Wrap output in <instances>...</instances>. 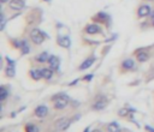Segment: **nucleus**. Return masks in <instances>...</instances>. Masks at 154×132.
Here are the masks:
<instances>
[{
  "instance_id": "1",
  "label": "nucleus",
  "mask_w": 154,
  "mask_h": 132,
  "mask_svg": "<svg viewBox=\"0 0 154 132\" xmlns=\"http://www.w3.org/2000/svg\"><path fill=\"white\" fill-rule=\"evenodd\" d=\"M53 100H55L54 101V108H57V109H63V108H65L66 106H68V103H69V97L65 95V94H59V95H57Z\"/></svg>"
},
{
  "instance_id": "2",
  "label": "nucleus",
  "mask_w": 154,
  "mask_h": 132,
  "mask_svg": "<svg viewBox=\"0 0 154 132\" xmlns=\"http://www.w3.org/2000/svg\"><path fill=\"white\" fill-rule=\"evenodd\" d=\"M46 35L45 32L40 31L39 29H33L32 32H30V39H32V41L35 43V45H41L45 40Z\"/></svg>"
},
{
  "instance_id": "3",
  "label": "nucleus",
  "mask_w": 154,
  "mask_h": 132,
  "mask_svg": "<svg viewBox=\"0 0 154 132\" xmlns=\"http://www.w3.org/2000/svg\"><path fill=\"white\" fill-rule=\"evenodd\" d=\"M106 105H107V98L105 96L100 95V96H98L95 98V103L93 105L91 108H93L94 111H101V109H104L106 107Z\"/></svg>"
},
{
  "instance_id": "4",
  "label": "nucleus",
  "mask_w": 154,
  "mask_h": 132,
  "mask_svg": "<svg viewBox=\"0 0 154 132\" xmlns=\"http://www.w3.org/2000/svg\"><path fill=\"white\" fill-rule=\"evenodd\" d=\"M70 119H68V118H61V119H59L58 120V122H57V130H59V131H64V130H66L69 126H70Z\"/></svg>"
},
{
  "instance_id": "5",
  "label": "nucleus",
  "mask_w": 154,
  "mask_h": 132,
  "mask_svg": "<svg viewBox=\"0 0 154 132\" xmlns=\"http://www.w3.org/2000/svg\"><path fill=\"white\" fill-rule=\"evenodd\" d=\"M57 42H58L59 46L64 47V48H69L70 45H71V41H70V39L68 36H58Z\"/></svg>"
},
{
  "instance_id": "6",
  "label": "nucleus",
  "mask_w": 154,
  "mask_h": 132,
  "mask_svg": "<svg viewBox=\"0 0 154 132\" xmlns=\"http://www.w3.org/2000/svg\"><path fill=\"white\" fill-rule=\"evenodd\" d=\"M25 6L24 0H11L10 1V7L12 10H22Z\"/></svg>"
},
{
  "instance_id": "7",
  "label": "nucleus",
  "mask_w": 154,
  "mask_h": 132,
  "mask_svg": "<svg viewBox=\"0 0 154 132\" xmlns=\"http://www.w3.org/2000/svg\"><path fill=\"white\" fill-rule=\"evenodd\" d=\"M48 113V108L46 106H39L35 108V115L39 117V118H43L46 117Z\"/></svg>"
},
{
  "instance_id": "8",
  "label": "nucleus",
  "mask_w": 154,
  "mask_h": 132,
  "mask_svg": "<svg viewBox=\"0 0 154 132\" xmlns=\"http://www.w3.org/2000/svg\"><path fill=\"white\" fill-rule=\"evenodd\" d=\"M149 13H150V7L148 5H142L139 7V11H137L139 17H147Z\"/></svg>"
},
{
  "instance_id": "9",
  "label": "nucleus",
  "mask_w": 154,
  "mask_h": 132,
  "mask_svg": "<svg viewBox=\"0 0 154 132\" xmlns=\"http://www.w3.org/2000/svg\"><path fill=\"white\" fill-rule=\"evenodd\" d=\"M48 62H49V66H51V69H52V70H57V69L59 67V59H58L55 55L49 56Z\"/></svg>"
},
{
  "instance_id": "10",
  "label": "nucleus",
  "mask_w": 154,
  "mask_h": 132,
  "mask_svg": "<svg viewBox=\"0 0 154 132\" xmlns=\"http://www.w3.org/2000/svg\"><path fill=\"white\" fill-rule=\"evenodd\" d=\"M30 76H32V78L35 81H40L41 78H43L42 70H32L30 71Z\"/></svg>"
},
{
  "instance_id": "11",
  "label": "nucleus",
  "mask_w": 154,
  "mask_h": 132,
  "mask_svg": "<svg viewBox=\"0 0 154 132\" xmlns=\"http://www.w3.org/2000/svg\"><path fill=\"white\" fill-rule=\"evenodd\" d=\"M85 31H87V34L94 35V34H97V32H99V26L95 25V24H89V25L85 28Z\"/></svg>"
},
{
  "instance_id": "12",
  "label": "nucleus",
  "mask_w": 154,
  "mask_h": 132,
  "mask_svg": "<svg viewBox=\"0 0 154 132\" xmlns=\"http://www.w3.org/2000/svg\"><path fill=\"white\" fill-rule=\"evenodd\" d=\"M95 61V59L94 58H90V59H87L81 66H80V70H85V69H88V67H90L91 65H93V62Z\"/></svg>"
},
{
  "instance_id": "13",
  "label": "nucleus",
  "mask_w": 154,
  "mask_h": 132,
  "mask_svg": "<svg viewBox=\"0 0 154 132\" xmlns=\"http://www.w3.org/2000/svg\"><path fill=\"white\" fill-rule=\"evenodd\" d=\"M134 65H135V62H134V60H131V59H127V60L123 61V64H122V66H123V67H124L125 70L133 69Z\"/></svg>"
},
{
  "instance_id": "14",
  "label": "nucleus",
  "mask_w": 154,
  "mask_h": 132,
  "mask_svg": "<svg viewBox=\"0 0 154 132\" xmlns=\"http://www.w3.org/2000/svg\"><path fill=\"white\" fill-rule=\"evenodd\" d=\"M107 131H108V132H120V127L118 126V124L111 122V124H108V126H107Z\"/></svg>"
},
{
  "instance_id": "15",
  "label": "nucleus",
  "mask_w": 154,
  "mask_h": 132,
  "mask_svg": "<svg viewBox=\"0 0 154 132\" xmlns=\"http://www.w3.org/2000/svg\"><path fill=\"white\" fill-rule=\"evenodd\" d=\"M137 60L140 61V62H144V61H147L148 60V53H146V52H140V53H137Z\"/></svg>"
},
{
  "instance_id": "16",
  "label": "nucleus",
  "mask_w": 154,
  "mask_h": 132,
  "mask_svg": "<svg viewBox=\"0 0 154 132\" xmlns=\"http://www.w3.org/2000/svg\"><path fill=\"white\" fill-rule=\"evenodd\" d=\"M36 59H38L39 62H46V61L49 59V56H48V53H47V52H43V53H41Z\"/></svg>"
},
{
  "instance_id": "17",
  "label": "nucleus",
  "mask_w": 154,
  "mask_h": 132,
  "mask_svg": "<svg viewBox=\"0 0 154 132\" xmlns=\"http://www.w3.org/2000/svg\"><path fill=\"white\" fill-rule=\"evenodd\" d=\"M42 75H43L45 79H49L53 76V70L52 69H43L42 70Z\"/></svg>"
},
{
  "instance_id": "18",
  "label": "nucleus",
  "mask_w": 154,
  "mask_h": 132,
  "mask_svg": "<svg viewBox=\"0 0 154 132\" xmlns=\"http://www.w3.org/2000/svg\"><path fill=\"white\" fill-rule=\"evenodd\" d=\"M40 131V128L36 126V125H27L25 126V132H39Z\"/></svg>"
},
{
  "instance_id": "19",
  "label": "nucleus",
  "mask_w": 154,
  "mask_h": 132,
  "mask_svg": "<svg viewBox=\"0 0 154 132\" xmlns=\"http://www.w3.org/2000/svg\"><path fill=\"white\" fill-rule=\"evenodd\" d=\"M7 95H9V92H7V90L5 88L0 89V101H5V98L7 97Z\"/></svg>"
},
{
  "instance_id": "20",
  "label": "nucleus",
  "mask_w": 154,
  "mask_h": 132,
  "mask_svg": "<svg viewBox=\"0 0 154 132\" xmlns=\"http://www.w3.org/2000/svg\"><path fill=\"white\" fill-rule=\"evenodd\" d=\"M22 53L23 54H27V53H29V51H30V48H29V46H28V43H27V41H23L22 42Z\"/></svg>"
},
{
  "instance_id": "21",
  "label": "nucleus",
  "mask_w": 154,
  "mask_h": 132,
  "mask_svg": "<svg viewBox=\"0 0 154 132\" xmlns=\"http://www.w3.org/2000/svg\"><path fill=\"white\" fill-rule=\"evenodd\" d=\"M6 76H9V77H13V76H15V69H13V66H11V67H7V69H6Z\"/></svg>"
},
{
  "instance_id": "22",
  "label": "nucleus",
  "mask_w": 154,
  "mask_h": 132,
  "mask_svg": "<svg viewBox=\"0 0 154 132\" xmlns=\"http://www.w3.org/2000/svg\"><path fill=\"white\" fill-rule=\"evenodd\" d=\"M118 114H119L120 117H124V115H127V114H128V111L123 108V109H120V111L118 112Z\"/></svg>"
},
{
  "instance_id": "23",
  "label": "nucleus",
  "mask_w": 154,
  "mask_h": 132,
  "mask_svg": "<svg viewBox=\"0 0 154 132\" xmlns=\"http://www.w3.org/2000/svg\"><path fill=\"white\" fill-rule=\"evenodd\" d=\"M146 128H147V130H148L149 132H154V130H153V128H152L150 126H146Z\"/></svg>"
},
{
  "instance_id": "24",
  "label": "nucleus",
  "mask_w": 154,
  "mask_h": 132,
  "mask_svg": "<svg viewBox=\"0 0 154 132\" xmlns=\"http://www.w3.org/2000/svg\"><path fill=\"white\" fill-rule=\"evenodd\" d=\"M0 1H1L3 4H5V3H7V1H10V0H0Z\"/></svg>"
},
{
  "instance_id": "25",
  "label": "nucleus",
  "mask_w": 154,
  "mask_h": 132,
  "mask_svg": "<svg viewBox=\"0 0 154 132\" xmlns=\"http://www.w3.org/2000/svg\"><path fill=\"white\" fill-rule=\"evenodd\" d=\"M84 79H85V81H89V79H91V76H88V77H85Z\"/></svg>"
},
{
  "instance_id": "26",
  "label": "nucleus",
  "mask_w": 154,
  "mask_h": 132,
  "mask_svg": "<svg viewBox=\"0 0 154 132\" xmlns=\"http://www.w3.org/2000/svg\"><path fill=\"white\" fill-rule=\"evenodd\" d=\"M84 132H89V128H85V131Z\"/></svg>"
},
{
  "instance_id": "27",
  "label": "nucleus",
  "mask_w": 154,
  "mask_h": 132,
  "mask_svg": "<svg viewBox=\"0 0 154 132\" xmlns=\"http://www.w3.org/2000/svg\"><path fill=\"white\" fill-rule=\"evenodd\" d=\"M94 132H101V131H99V130H95V131H94Z\"/></svg>"
},
{
  "instance_id": "28",
  "label": "nucleus",
  "mask_w": 154,
  "mask_h": 132,
  "mask_svg": "<svg viewBox=\"0 0 154 132\" xmlns=\"http://www.w3.org/2000/svg\"><path fill=\"white\" fill-rule=\"evenodd\" d=\"M152 16H153V19H154V13H153V15H152Z\"/></svg>"
}]
</instances>
